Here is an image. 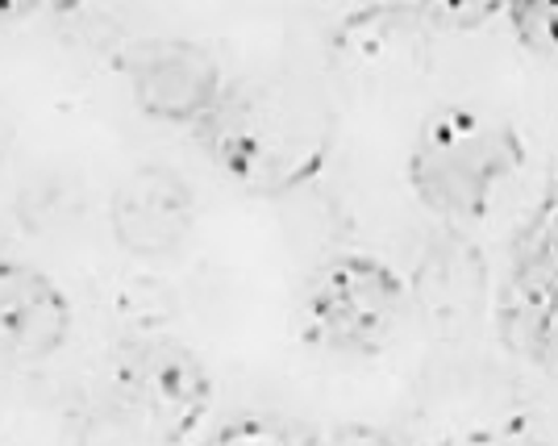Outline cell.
Masks as SVG:
<instances>
[{
    "instance_id": "13",
    "label": "cell",
    "mask_w": 558,
    "mask_h": 446,
    "mask_svg": "<svg viewBox=\"0 0 558 446\" xmlns=\"http://www.w3.org/2000/svg\"><path fill=\"white\" fill-rule=\"evenodd\" d=\"M105 313L117 326V338H146V334H171L175 322V297L159 276L138 272L121 280L105 301Z\"/></svg>"
},
{
    "instance_id": "11",
    "label": "cell",
    "mask_w": 558,
    "mask_h": 446,
    "mask_svg": "<svg viewBox=\"0 0 558 446\" xmlns=\"http://www.w3.org/2000/svg\"><path fill=\"white\" fill-rule=\"evenodd\" d=\"M93 388L47 367H0V446H93Z\"/></svg>"
},
{
    "instance_id": "1",
    "label": "cell",
    "mask_w": 558,
    "mask_h": 446,
    "mask_svg": "<svg viewBox=\"0 0 558 446\" xmlns=\"http://www.w3.org/2000/svg\"><path fill=\"white\" fill-rule=\"evenodd\" d=\"M338 125L342 105L329 75L276 63L230 80L192 138L233 189L292 196L326 171Z\"/></svg>"
},
{
    "instance_id": "4",
    "label": "cell",
    "mask_w": 558,
    "mask_h": 446,
    "mask_svg": "<svg viewBox=\"0 0 558 446\" xmlns=\"http://www.w3.org/2000/svg\"><path fill=\"white\" fill-rule=\"evenodd\" d=\"M542 425L550 422L534 384L509 359L463 347L438 351L421 367L392 430L400 446H454Z\"/></svg>"
},
{
    "instance_id": "19",
    "label": "cell",
    "mask_w": 558,
    "mask_h": 446,
    "mask_svg": "<svg viewBox=\"0 0 558 446\" xmlns=\"http://www.w3.org/2000/svg\"><path fill=\"white\" fill-rule=\"evenodd\" d=\"M454 446H555L550 425L542 430H525V434H505V438H475V443H454Z\"/></svg>"
},
{
    "instance_id": "10",
    "label": "cell",
    "mask_w": 558,
    "mask_h": 446,
    "mask_svg": "<svg viewBox=\"0 0 558 446\" xmlns=\"http://www.w3.org/2000/svg\"><path fill=\"white\" fill-rule=\"evenodd\" d=\"M201 221V196L180 167L138 164L109 192V234L134 263H167L184 251Z\"/></svg>"
},
{
    "instance_id": "7",
    "label": "cell",
    "mask_w": 558,
    "mask_h": 446,
    "mask_svg": "<svg viewBox=\"0 0 558 446\" xmlns=\"http://www.w3.org/2000/svg\"><path fill=\"white\" fill-rule=\"evenodd\" d=\"M434 29L421 4H367L326 34L329 84L347 93H392L434 63Z\"/></svg>"
},
{
    "instance_id": "8",
    "label": "cell",
    "mask_w": 558,
    "mask_h": 446,
    "mask_svg": "<svg viewBox=\"0 0 558 446\" xmlns=\"http://www.w3.org/2000/svg\"><path fill=\"white\" fill-rule=\"evenodd\" d=\"M113 63L142 118L184 130L209 118L230 84L221 59L196 38H134Z\"/></svg>"
},
{
    "instance_id": "15",
    "label": "cell",
    "mask_w": 558,
    "mask_h": 446,
    "mask_svg": "<svg viewBox=\"0 0 558 446\" xmlns=\"http://www.w3.org/2000/svg\"><path fill=\"white\" fill-rule=\"evenodd\" d=\"M505 22H509L517 47L537 55V59H555L558 63V0L505 4Z\"/></svg>"
},
{
    "instance_id": "6",
    "label": "cell",
    "mask_w": 558,
    "mask_h": 446,
    "mask_svg": "<svg viewBox=\"0 0 558 446\" xmlns=\"http://www.w3.org/2000/svg\"><path fill=\"white\" fill-rule=\"evenodd\" d=\"M409 280V317L438 351H463L492 326L496 276L488 251L463 226H434L421 242Z\"/></svg>"
},
{
    "instance_id": "17",
    "label": "cell",
    "mask_w": 558,
    "mask_h": 446,
    "mask_svg": "<svg viewBox=\"0 0 558 446\" xmlns=\"http://www.w3.org/2000/svg\"><path fill=\"white\" fill-rule=\"evenodd\" d=\"M326 446H400L392 425L372 422H342L326 430Z\"/></svg>"
},
{
    "instance_id": "3",
    "label": "cell",
    "mask_w": 558,
    "mask_h": 446,
    "mask_svg": "<svg viewBox=\"0 0 558 446\" xmlns=\"http://www.w3.org/2000/svg\"><path fill=\"white\" fill-rule=\"evenodd\" d=\"M96 413L130 446L201 443L217 384L205 359L175 334L113 338L96 372Z\"/></svg>"
},
{
    "instance_id": "5",
    "label": "cell",
    "mask_w": 558,
    "mask_h": 446,
    "mask_svg": "<svg viewBox=\"0 0 558 446\" xmlns=\"http://www.w3.org/2000/svg\"><path fill=\"white\" fill-rule=\"evenodd\" d=\"M296 338L333 359H375L409 322V280L372 251H333L296 292Z\"/></svg>"
},
{
    "instance_id": "14",
    "label": "cell",
    "mask_w": 558,
    "mask_h": 446,
    "mask_svg": "<svg viewBox=\"0 0 558 446\" xmlns=\"http://www.w3.org/2000/svg\"><path fill=\"white\" fill-rule=\"evenodd\" d=\"M196 446H326V430L292 413L255 409V413H233L226 422H217L201 434Z\"/></svg>"
},
{
    "instance_id": "16",
    "label": "cell",
    "mask_w": 558,
    "mask_h": 446,
    "mask_svg": "<svg viewBox=\"0 0 558 446\" xmlns=\"http://www.w3.org/2000/svg\"><path fill=\"white\" fill-rule=\"evenodd\" d=\"M429 29L442 38V34H471V29H484L496 17H505V4L496 0H480V4H421Z\"/></svg>"
},
{
    "instance_id": "18",
    "label": "cell",
    "mask_w": 558,
    "mask_h": 446,
    "mask_svg": "<svg viewBox=\"0 0 558 446\" xmlns=\"http://www.w3.org/2000/svg\"><path fill=\"white\" fill-rule=\"evenodd\" d=\"M530 367H537L546 379H558V305L546 313V322L537 329V342L530 351Z\"/></svg>"
},
{
    "instance_id": "20",
    "label": "cell",
    "mask_w": 558,
    "mask_h": 446,
    "mask_svg": "<svg viewBox=\"0 0 558 446\" xmlns=\"http://www.w3.org/2000/svg\"><path fill=\"white\" fill-rule=\"evenodd\" d=\"M34 13V4H4L0 0V22H17V17H29Z\"/></svg>"
},
{
    "instance_id": "12",
    "label": "cell",
    "mask_w": 558,
    "mask_h": 446,
    "mask_svg": "<svg viewBox=\"0 0 558 446\" xmlns=\"http://www.w3.org/2000/svg\"><path fill=\"white\" fill-rule=\"evenodd\" d=\"M75 309L47 272L0 258V367H50L68 347Z\"/></svg>"
},
{
    "instance_id": "2",
    "label": "cell",
    "mask_w": 558,
    "mask_h": 446,
    "mask_svg": "<svg viewBox=\"0 0 558 446\" xmlns=\"http://www.w3.org/2000/svg\"><path fill=\"white\" fill-rule=\"evenodd\" d=\"M525 167V138L509 113L480 100H442L409 142V189L438 226L471 230Z\"/></svg>"
},
{
    "instance_id": "9",
    "label": "cell",
    "mask_w": 558,
    "mask_h": 446,
    "mask_svg": "<svg viewBox=\"0 0 558 446\" xmlns=\"http://www.w3.org/2000/svg\"><path fill=\"white\" fill-rule=\"evenodd\" d=\"M558 305V176L546 184L534 213L521 221L512 234L505 276L496 280L492 301V329L500 347L530 363V351L537 342V329L546 313Z\"/></svg>"
}]
</instances>
